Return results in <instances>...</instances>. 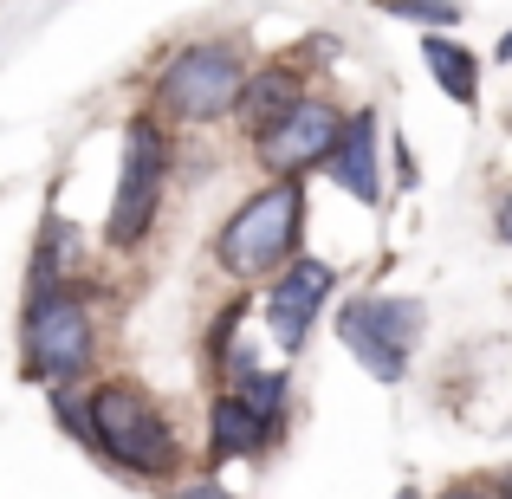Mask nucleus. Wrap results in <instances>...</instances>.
I'll use <instances>...</instances> for the list:
<instances>
[{"label": "nucleus", "mask_w": 512, "mask_h": 499, "mask_svg": "<svg viewBox=\"0 0 512 499\" xmlns=\"http://www.w3.org/2000/svg\"><path fill=\"white\" fill-rule=\"evenodd\" d=\"M169 175H175V130L156 111H130L124 150H117V188L104 208V247L111 253H143L156 240L169 208Z\"/></svg>", "instance_id": "5"}, {"label": "nucleus", "mask_w": 512, "mask_h": 499, "mask_svg": "<svg viewBox=\"0 0 512 499\" xmlns=\"http://www.w3.org/2000/svg\"><path fill=\"white\" fill-rule=\"evenodd\" d=\"M487 487H493V499H512V461L500 467V474H487Z\"/></svg>", "instance_id": "20"}, {"label": "nucleus", "mask_w": 512, "mask_h": 499, "mask_svg": "<svg viewBox=\"0 0 512 499\" xmlns=\"http://www.w3.org/2000/svg\"><path fill=\"white\" fill-rule=\"evenodd\" d=\"M435 499H493V487H487V474H461V480H448Z\"/></svg>", "instance_id": "18"}, {"label": "nucleus", "mask_w": 512, "mask_h": 499, "mask_svg": "<svg viewBox=\"0 0 512 499\" xmlns=\"http://www.w3.org/2000/svg\"><path fill=\"white\" fill-rule=\"evenodd\" d=\"M493 59H500V65H512V26H506L500 39H493Z\"/></svg>", "instance_id": "21"}, {"label": "nucleus", "mask_w": 512, "mask_h": 499, "mask_svg": "<svg viewBox=\"0 0 512 499\" xmlns=\"http://www.w3.org/2000/svg\"><path fill=\"white\" fill-rule=\"evenodd\" d=\"M253 72V46L240 33H208V39H182L150 78L143 111H156L169 130H214L234 124L240 85Z\"/></svg>", "instance_id": "4"}, {"label": "nucleus", "mask_w": 512, "mask_h": 499, "mask_svg": "<svg viewBox=\"0 0 512 499\" xmlns=\"http://www.w3.org/2000/svg\"><path fill=\"white\" fill-rule=\"evenodd\" d=\"M163 499H234V487H227L221 474H195V480H175V487H163Z\"/></svg>", "instance_id": "16"}, {"label": "nucleus", "mask_w": 512, "mask_h": 499, "mask_svg": "<svg viewBox=\"0 0 512 499\" xmlns=\"http://www.w3.org/2000/svg\"><path fill=\"white\" fill-rule=\"evenodd\" d=\"M305 221H312L305 182H260L253 195H240L234 208L221 214V227H214V240H208L214 273L240 292L266 286L286 260L305 253Z\"/></svg>", "instance_id": "3"}, {"label": "nucleus", "mask_w": 512, "mask_h": 499, "mask_svg": "<svg viewBox=\"0 0 512 499\" xmlns=\"http://www.w3.org/2000/svg\"><path fill=\"white\" fill-rule=\"evenodd\" d=\"M338 130H344V104L312 85L305 98H292L273 124L253 130L247 150H253V163L266 169V182H312V175H325V156H331V143H338Z\"/></svg>", "instance_id": "7"}, {"label": "nucleus", "mask_w": 512, "mask_h": 499, "mask_svg": "<svg viewBox=\"0 0 512 499\" xmlns=\"http://www.w3.org/2000/svg\"><path fill=\"white\" fill-rule=\"evenodd\" d=\"M305 91H312V78H305L299 52H286V59H253L247 85H240V104H234L240 137H253L260 124H273V117L286 111L292 98H305Z\"/></svg>", "instance_id": "11"}, {"label": "nucleus", "mask_w": 512, "mask_h": 499, "mask_svg": "<svg viewBox=\"0 0 512 499\" xmlns=\"http://www.w3.org/2000/svg\"><path fill=\"white\" fill-rule=\"evenodd\" d=\"M247 312H253V299L234 286V299H221V312L208 318V331H201V363H208V383H214V370L227 363V350L240 344V325H247Z\"/></svg>", "instance_id": "14"}, {"label": "nucleus", "mask_w": 512, "mask_h": 499, "mask_svg": "<svg viewBox=\"0 0 512 499\" xmlns=\"http://www.w3.org/2000/svg\"><path fill=\"white\" fill-rule=\"evenodd\" d=\"M383 163H389V175H396L402 188L422 182V169H415V156H409V143H402V137H389V143H383Z\"/></svg>", "instance_id": "17"}, {"label": "nucleus", "mask_w": 512, "mask_h": 499, "mask_svg": "<svg viewBox=\"0 0 512 499\" xmlns=\"http://www.w3.org/2000/svg\"><path fill=\"white\" fill-rule=\"evenodd\" d=\"M344 350L357 357V370L370 383H402L415 370V344L428 331V305L415 292H350L331 305Z\"/></svg>", "instance_id": "6"}, {"label": "nucleus", "mask_w": 512, "mask_h": 499, "mask_svg": "<svg viewBox=\"0 0 512 499\" xmlns=\"http://www.w3.org/2000/svg\"><path fill=\"white\" fill-rule=\"evenodd\" d=\"M493 234L512 247V188H500V195H493Z\"/></svg>", "instance_id": "19"}, {"label": "nucleus", "mask_w": 512, "mask_h": 499, "mask_svg": "<svg viewBox=\"0 0 512 499\" xmlns=\"http://www.w3.org/2000/svg\"><path fill=\"white\" fill-rule=\"evenodd\" d=\"M52 415L85 454H98L111 474L175 487L188 467L182 428H175L169 402L143 389L137 376H91L85 389H52Z\"/></svg>", "instance_id": "1"}, {"label": "nucleus", "mask_w": 512, "mask_h": 499, "mask_svg": "<svg viewBox=\"0 0 512 499\" xmlns=\"http://www.w3.org/2000/svg\"><path fill=\"white\" fill-rule=\"evenodd\" d=\"M78 253H85V234H78L59 208H46V221H39V234H33V260H26V292L59 286V279H78V273H85Z\"/></svg>", "instance_id": "12"}, {"label": "nucleus", "mask_w": 512, "mask_h": 499, "mask_svg": "<svg viewBox=\"0 0 512 499\" xmlns=\"http://www.w3.org/2000/svg\"><path fill=\"white\" fill-rule=\"evenodd\" d=\"M422 65L441 85V98H454L461 111H480V52L461 46L454 33H422Z\"/></svg>", "instance_id": "13"}, {"label": "nucleus", "mask_w": 512, "mask_h": 499, "mask_svg": "<svg viewBox=\"0 0 512 499\" xmlns=\"http://www.w3.org/2000/svg\"><path fill=\"white\" fill-rule=\"evenodd\" d=\"M104 357V325H98V286L91 273L59 279V286L20 292V376L52 389H85Z\"/></svg>", "instance_id": "2"}, {"label": "nucleus", "mask_w": 512, "mask_h": 499, "mask_svg": "<svg viewBox=\"0 0 512 499\" xmlns=\"http://www.w3.org/2000/svg\"><path fill=\"white\" fill-rule=\"evenodd\" d=\"M396 499H422V493H415V487H402V493H396Z\"/></svg>", "instance_id": "22"}, {"label": "nucleus", "mask_w": 512, "mask_h": 499, "mask_svg": "<svg viewBox=\"0 0 512 499\" xmlns=\"http://www.w3.org/2000/svg\"><path fill=\"white\" fill-rule=\"evenodd\" d=\"M338 305V266L318 260V253H299V260H286L273 279L260 286V318H266V337H273V350L286 363L305 357V344H312L318 318Z\"/></svg>", "instance_id": "8"}, {"label": "nucleus", "mask_w": 512, "mask_h": 499, "mask_svg": "<svg viewBox=\"0 0 512 499\" xmlns=\"http://www.w3.org/2000/svg\"><path fill=\"white\" fill-rule=\"evenodd\" d=\"M376 13L409 20V26H422V33H461V20H467L461 0H376Z\"/></svg>", "instance_id": "15"}, {"label": "nucleus", "mask_w": 512, "mask_h": 499, "mask_svg": "<svg viewBox=\"0 0 512 499\" xmlns=\"http://www.w3.org/2000/svg\"><path fill=\"white\" fill-rule=\"evenodd\" d=\"M292 428L273 422L266 409H253L240 389H214L208 396V441H201V474H221L234 461H266L286 448Z\"/></svg>", "instance_id": "9"}, {"label": "nucleus", "mask_w": 512, "mask_h": 499, "mask_svg": "<svg viewBox=\"0 0 512 499\" xmlns=\"http://www.w3.org/2000/svg\"><path fill=\"white\" fill-rule=\"evenodd\" d=\"M383 117H376V104H357V111H344V130L338 143H331L325 156V175L338 195H350L357 208H383Z\"/></svg>", "instance_id": "10"}]
</instances>
